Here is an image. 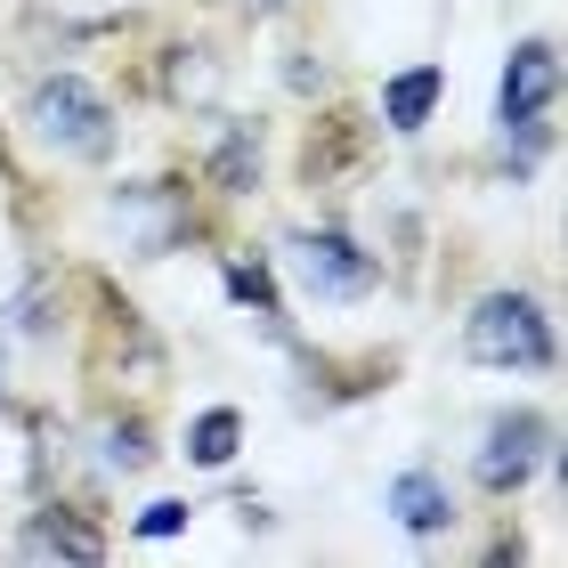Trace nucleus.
<instances>
[{
	"label": "nucleus",
	"mask_w": 568,
	"mask_h": 568,
	"mask_svg": "<svg viewBox=\"0 0 568 568\" xmlns=\"http://www.w3.org/2000/svg\"><path fill=\"white\" fill-rule=\"evenodd\" d=\"M463 349L479 357V366H496V374H552V317H545V301L536 293H487L471 317H463Z\"/></svg>",
	"instance_id": "nucleus-1"
},
{
	"label": "nucleus",
	"mask_w": 568,
	"mask_h": 568,
	"mask_svg": "<svg viewBox=\"0 0 568 568\" xmlns=\"http://www.w3.org/2000/svg\"><path fill=\"white\" fill-rule=\"evenodd\" d=\"M24 122H33L58 154H73V163H106V154H114V114H106V98H98L82 73H49V82H33Z\"/></svg>",
	"instance_id": "nucleus-2"
},
{
	"label": "nucleus",
	"mask_w": 568,
	"mask_h": 568,
	"mask_svg": "<svg viewBox=\"0 0 568 568\" xmlns=\"http://www.w3.org/2000/svg\"><path fill=\"white\" fill-rule=\"evenodd\" d=\"M552 463V415H536V406H520V415H496L471 455V479L487 487V496H520V487Z\"/></svg>",
	"instance_id": "nucleus-3"
},
{
	"label": "nucleus",
	"mask_w": 568,
	"mask_h": 568,
	"mask_svg": "<svg viewBox=\"0 0 568 568\" xmlns=\"http://www.w3.org/2000/svg\"><path fill=\"white\" fill-rule=\"evenodd\" d=\"M552 98H560V49L536 33V41H520V49L504 58V82H496V122H504V139H545Z\"/></svg>",
	"instance_id": "nucleus-4"
},
{
	"label": "nucleus",
	"mask_w": 568,
	"mask_h": 568,
	"mask_svg": "<svg viewBox=\"0 0 568 568\" xmlns=\"http://www.w3.org/2000/svg\"><path fill=\"white\" fill-rule=\"evenodd\" d=\"M293 276L317 301H366L382 261H374V252H357V236H342V227H317V236H293Z\"/></svg>",
	"instance_id": "nucleus-5"
},
{
	"label": "nucleus",
	"mask_w": 568,
	"mask_h": 568,
	"mask_svg": "<svg viewBox=\"0 0 568 568\" xmlns=\"http://www.w3.org/2000/svg\"><path fill=\"white\" fill-rule=\"evenodd\" d=\"M114 220L139 236V252H171L179 236H187V203H179V187H171V179L122 187V195H114Z\"/></svg>",
	"instance_id": "nucleus-6"
},
{
	"label": "nucleus",
	"mask_w": 568,
	"mask_h": 568,
	"mask_svg": "<svg viewBox=\"0 0 568 568\" xmlns=\"http://www.w3.org/2000/svg\"><path fill=\"white\" fill-rule=\"evenodd\" d=\"M17 552L24 560H73V568H90V560H106V536H98L90 520H73L65 504H49V511H33V520L17 528Z\"/></svg>",
	"instance_id": "nucleus-7"
},
{
	"label": "nucleus",
	"mask_w": 568,
	"mask_h": 568,
	"mask_svg": "<svg viewBox=\"0 0 568 568\" xmlns=\"http://www.w3.org/2000/svg\"><path fill=\"white\" fill-rule=\"evenodd\" d=\"M390 520H398L406 536H447V528H455L447 479H438V471H398V479H390Z\"/></svg>",
	"instance_id": "nucleus-8"
},
{
	"label": "nucleus",
	"mask_w": 568,
	"mask_h": 568,
	"mask_svg": "<svg viewBox=\"0 0 568 568\" xmlns=\"http://www.w3.org/2000/svg\"><path fill=\"white\" fill-rule=\"evenodd\" d=\"M438 90H447V73H438V65H406L398 82L382 90V122H390L398 139H415L430 122V106H438Z\"/></svg>",
	"instance_id": "nucleus-9"
},
{
	"label": "nucleus",
	"mask_w": 568,
	"mask_h": 568,
	"mask_svg": "<svg viewBox=\"0 0 568 568\" xmlns=\"http://www.w3.org/2000/svg\"><path fill=\"white\" fill-rule=\"evenodd\" d=\"M212 187L220 195H252V187H261V131H252V122L220 131V146H212Z\"/></svg>",
	"instance_id": "nucleus-10"
},
{
	"label": "nucleus",
	"mask_w": 568,
	"mask_h": 568,
	"mask_svg": "<svg viewBox=\"0 0 568 568\" xmlns=\"http://www.w3.org/2000/svg\"><path fill=\"white\" fill-rule=\"evenodd\" d=\"M236 447H244V415H236V406H212V415H195V430H187V455L203 463V471L236 463Z\"/></svg>",
	"instance_id": "nucleus-11"
},
{
	"label": "nucleus",
	"mask_w": 568,
	"mask_h": 568,
	"mask_svg": "<svg viewBox=\"0 0 568 568\" xmlns=\"http://www.w3.org/2000/svg\"><path fill=\"white\" fill-rule=\"evenodd\" d=\"M227 301H244L261 325H284V301H276V276L261 261H227Z\"/></svg>",
	"instance_id": "nucleus-12"
},
{
	"label": "nucleus",
	"mask_w": 568,
	"mask_h": 568,
	"mask_svg": "<svg viewBox=\"0 0 568 568\" xmlns=\"http://www.w3.org/2000/svg\"><path fill=\"white\" fill-rule=\"evenodd\" d=\"M146 423H106V471H146Z\"/></svg>",
	"instance_id": "nucleus-13"
},
{
	"label": "nucleus",
	"mask_w": 568,
	"mask_h": 568,
	"mask_svg": "<svg viewBox=\"0 0 568 568\" xmlns=\"http://www.w3.org/2000/svg\"><path fill=\"white\" fill-rule=\"evenodd\" d=\"M187 520H195V504H187V496H163V504L139 511V536H146V545H163V536H179Z\"/></svg>",
	"instance_id": "nucleus-14"
},
{
	"label": "nucleus",
	"mask_w": 568,
	"mask_h": 568,
	"mask_svg": "<svg viewBox=\"0 0 568 568\" xmlns=\"http://www.w3.org/2000/svg\"><path fill=\"white\" fill-rule=\"evenodd\" d=\"M261 9H284V0H261Z\"/></svg>",
	"instance_id": "nucleus-15"
}]
</instances>
